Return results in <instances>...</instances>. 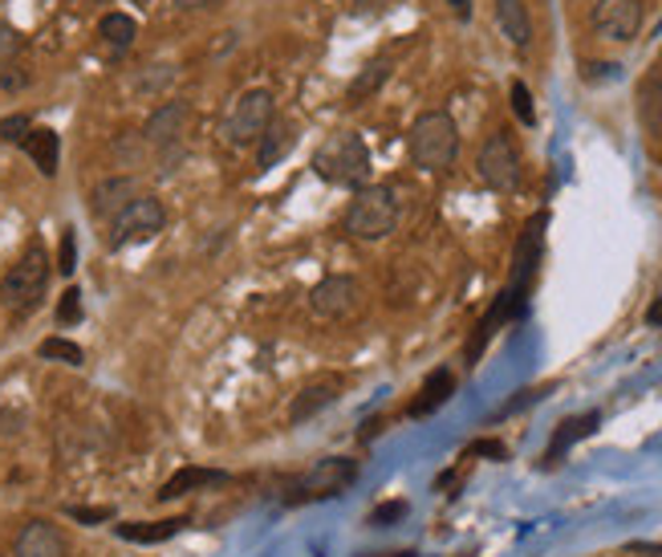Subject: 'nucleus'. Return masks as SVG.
Masks as SVG:
<instances>
[{"label": "nucleus", "mask_w": 662, "mask_h": 557, "mask_svg": "<svg viewBox=\"0 0 662 557\" xmlns=\"http://www.w3.org/2000/svg\"><path fill=\"white\" fill-rule=\"evenodd\" d=\"M448 4H451V13L467 21V13H472V0H448Z\"/></svg>", "instance_id": "38"}, {"label": "nucleus", "mask_w": 662, "mask_h": 557, "mask_svg": "<svg viewBox=\"0 0 662 557\" xmlns=\"http://www.w3.org/2000/svg\"><path fill=\"white\" fill-rule=\"evenodd\" d=\"M25 82H29L25 74H9V70L0 74V86H4V90H21V86H25Z\"/></svg>", "instance_id": "36"}, {"label": "nucleus", "mask_w": 662, "mask_h": 557, "mask_svg": "<svg viewBox=\"0 0 662 557\" xmlns=\"http://www.w3.org/2000/svg\"><path fill=\"white\" fill-rule=\"evenodd\" d=\"M25 155L38 164L41 176H57V159H62V139H57V130L50 127H33L25 135Z\"/></svg>", "instance_id": "23"}, {"label": "nucleus", "mask_w": 662, "mask_h": 557, "mask_svg": "<svg viewBox=\"0 0 662 557\" xmlns=\"http://www.w3.org/2000/svg\"><path fill=\"white\" fill-rule=\"evenodd\" d=\"M45 285H50V253L41 244H29L25 253H21V261L0 281V302L9 305V309H17V314H29L41 302Z\"/></svg>", "instance_id": "4"}, {"label": "nucleus", "mask_w": 662, "mask_h": 557, "mask_svg": "<svg viewBox=\"0 0 662 557\" xmlns=\"http://www.w3.org/2000/svg\"><path fill=\"white\" fill-rule=\"evenodd\" d=\"M216 484H228V472L220 469H179L171 481L159 488V501H179V496L196 493V488H216Z\"/></svg>", "instance_id": "19"}, {"label": "nucleus", "mask_w": 662, "mask_h": 557, "mask_svg": "<svg viewBox=\"0 0 662 557\" xmlns=\"http://www.w3.org/2000/svg\"><path fill=\"white\" fill-rule=\"evenodd\" d=\"M77 269V241H74V229L62 232V244H57V273L62 277H70Z\"/></svg>", "instance_id": "27"}, {"label": "nucleus", "mask_w": 662, "mask_h": 557, "mask_svg": "<svg viewBox=\"0 0 662 557\" xmlns=\"http://www.w3.org/2000/svg\"><path fill=\"white\" fill-rule=\"evenodd\" d=\"M358 302H362V285L350 273H329V277H322L309 290V309L317 317H325V322H338V317L354 314Z\"/></svg>", "instance_id": "9"}, {"label": "nucleus", "mask_w": 662, "mask_h": 557, "mask_svg": "<svg viewBox=\"0 0 662 557\" xmlns=\"http://www.w3.org/2000/svg\"><path fill=\"white\" fill-rule=\"evenodd\" d=\"M378 557H414L411 549H402V554H378Z\"/></svg>", "instance_id": "39"}, {"label": "nucleus", "mask_w": 662, "mask_h": 557, "mask_svg": "<svg viewBox=\"0 0 662 557\" xmlns=\"http://www.w3.org/2000/svg\"><path fill=\"white\" fill-rule=\"evenodd\" d=\"M354 476H358V460L329 456L293 481V501H329V496H338L346 484H354Z\"/></svg>", "instance_id": "8"}, {"label": "nucleus", "mask_w": 662, "mask_h": 557, "mask_svg": "<svg viewBox=\"0 0 662 557\" xmlns=\"http://www.w3.org/2000/svg\"><path fill=\"white\" fill-rule=\"evenodd\" d=\"M467 456H487V460H504V456H508V448H504L501 440H475L472 448H467Z\"/></svg>", "instance_id": "32"}, {"label": "nucleus", "mask_w": 662, "mask_h": 557, "mask_svg": "<svg viewBox=\"0 0 662 557\" xmlns=\"http://www.w3.org/2000/svg\"><path fill=\"white\" fill-rule=\"evenodd\" d=\"M143 191H138V179L135 176H111V179H102L98 188L90 191V208H94V216H118L130 200H138Z\"/></svg>", "instance_id": "14"}, {"label": "nucleus", "mask_w": 662, "mask_h": 557, "mask_svg": "<svg viewBox=\"0 0 662 557\" xmlns=\"http://www.w3.org/2000/svg\"><path fill=\"white\" fill-rule=\"evenodd\" d=\"M13 557H70V542L53 521H29L25 529L17 533Z\"/></svg>", "instance_id": "11"}, {"label": "nucleus", "mask_w": 662, "mask_h": 557, "mask_svg": "<svg viewBox=\"0 0 662 557\" xmlns=\"http://www.w3.org/2000/svg\"><path fill=\"white\" fill-rule=\"evenodd\" d=\"M188 127V102H162L159 111H150L143 139L150 147H179V135Z\"/></svg>", "instance_id": "13"}, {"label": "nucleus", "mask_w": 662, "mask_h": 557, "mask_svg": "<svg viewBox=\"0 0 662 557\" xmlns=\"http://www.w3.org/2000/svg\"><path fill=\"white\" fill-rule=\"evenodd\" d=\"M29 130H33L29 115H9L4 123H0V139H4V143H25Z\"/></svg>", "instance_id": "29"}, {"label": "nucleus", "mask_w": 662, "mask_h": 557, "mask_svg": "<svg viewBox=\"0 0 662 557\" xmlns=\"http://www.w3.org/2000/svg\"><path fill=\"white\" fill-rule=\"evenodd\" d=\"M407 151L419 171H448L460 155V127L448 111H427L411 123L407 135Z\"/></svg>", "instance_id": "1"}, {"label": "nucleus", "mask_w": 662, "mask_h": 557, "mask_svg": "<svg viewBox=\"0 0 662 557\" xmlns=\"http://www.w3.org/2000/svg\"><path fill=\"white\" fill-rule=\"evenodd\" d=\"M256 143H261V147H256V171H273V167L281 164V159H288V151L297 147V127L285 123V118H281V123L273 118V127L264 130Z\"/></svg>", "instance_id": "16"}, {"label": "nucleus", "mask_w": 662, "mask_h": 557, "mask_svg": "<svg viewBox=\"0 0 662 557\" xmlns=\"http://www.w3.org/2000/svg\"><path fill=\"white\" fill-rule=\"evenodd\" d=\"M41 358H50V362H65V367H82V346L70 343V338H45V343L38 346Z\"/></svg>", "instance_id": "25"}, {"label": "nucleus", "mask_w": 662, "mask_h": 557, "mask_svg": "<svg viewBox=\"0 0 662 557\" xmlns=\"http://www.w3.org/2000/svg\"><path fill=\"white\" fill-rule=\"evenodd\" d=\"M634 111H638V127L647 130V139L662 143V65H654V70L638 82Z\"/></svg>", "instance_id": "12"}, {"label": "nucleus", "mask_w": 662, "mask_h": 557, "mask_svg": "<svg viewBox=\"0 0 662 557\" xmlns=\"http://www.w3.org/2000/svg\"><path fill=\"white\" fill-rule=\"evenodd\" d=\"M171 4H176V9H188V13H191V9H212L216 0H171Z\"/></svg>", "instance_id": "37"}, {"label": "nucleus", "mask_w": 662, "mask_h": 557, "mask_svg": "<svg viewBox=\"0 0 662 557\" xmlns=\"http://www.w3.org/2000/svg\"><path fill=\"white\" fill-rule=\"evenodd\" d=\"M496 25H501V33L513 41L516 50H525L533 41V17H528L525 0H496Z\"/></svg>", "instance_id": "21"}, {"label": "nucleus", "mask_w": 662, "mask_h": 557, "mask_svg": "<svg viewBox=\"0 0 662 557\" xmlns=\"http://www.w3.org/2000/svg\"><path fill=\"white\" fill-rule=\"evenodd\" d=\"M598 423H601V411H586V416H569L561 423V428L553 431V440H549V452H545V460L549 464H557V460L574 448V443H581L586 435H593L598 431Z\"/></svg>", "instance_id": "18"}, {"label": "nucleus", "mask_w": 662, "mask_h": 557, "mask_svg": "<svg viewBox=\"0 0 662 557\" xmlns=\"http://www.w3.org/2000/svg\"><path fill=\"white\" fill-rule=\"evenodd\" d=\"M451 395H455V375H451L448 367H435L423 379V387H419V399L411 403V411H407V416H411V419L435 416V411L448 403Z\"/></svg>", "instance_id": "17"}, {"label": "nucleus", "mask_w": 662, "mask_h": 557, "mask_svg": "<svg viewBox=\"0 0 662 557\" xmlns=\"http://www.w3.org/2000/svg\"><path fill=\"white\" fill-rule=\"evenodd\" d=\"M273 118H276L273 94H269V90H249V94H240L237 106L228 111L220 135H224L228 147H244V143L261 139L264 130L273 127Z\"/></svg>", "instance_id": "5"}, {"label": "nucleus", "mask_w": 662, "mask_h": 557, "mask_svg": "<svg viewBox=\"0 0 662 557\" xmlns=\"http://www.w3.org/2000/svg\"><path fill=\"white\" fill-rule=\"evenodd\" d=\"M382 9H387V0H358V4H354V13H358V17L382 13Z\"/></svg>", "instance_id": "34"}, {"label": "nucleus", "mask_w": 662, "mask_h": 557, "mask_svg": "<svg viewBox=\"0 0 662 557\" xmlns=\"http://www.w3.org/2000/svg\"><path fill=\"white\" fill-rule=\"evenodd\" d=\"M313 171L325 183H338V188H366L370 179V151L358 130H338L313 151Z\"/></svg>", "instance_id": "2"}, {"label": "nucleus", "mask_w": 662, "mask_h": 557, "mask_svg": "<svg viewBox=\"0 0 662 557\" xmlns=\"http://www.w3.org/2000/svg\"><path fill=\"white\" fill-rule=\"evenodd\" d=\"M540 395H545V391H525V395H521V399H513V403H504V407H501V416H513V411H521V407L537 403Z\"/></svg>", "instance_id": "33"}, {"label": "nucleus", "mask_w": 662, "mask_h": 557, "mask_svg": "<svg viewBox=\"0 0 662 557\" xmlns=\"http://www.w3.org/2000/svg\"><path fill=\"white\" fill-rule=\"evenodd\" d=\"M98 38L111 45V50H130V41L138 38V25H135V17H126V13H106L98 21Z\"/></svg>", "instance_id": "24"}, {"label": "nucleus", "mask_w": 662, "mask_h": 557, "mask_svg": "<svg viewBox=\"0 0 662 557\" xmlns=\"http://www.w3.org/2000/svg\"><path fill=\"white\" fill-rule=\"evenodd\" d=\"M407 513H411L407 501H387V505H378L375 513H370V525H375V529H390V525H399Z\"/></svg>", "instance_id": "26"}, {"label": "nucleus", "mask_w": 662, "mask_h": 557, "mask_svg": "<svg viewBox=\"0 0 662 557\" xmlns=\"http://www.w3.org/2000/svg\"><path fill=\"white\" fill-rule=\"evenodd\" d=\"M513 111H516V118H521L525 127H533V123H537V111H533V94H528L525 82H513Z\"/></svg>", "instance_id": "28"}, {"label": "nucleus", "mask_w": 662, "mask_h": 557, "mask_svg": "<svg viewBox=\"0 0 662 557\" xmlns=\"http://www.w3.org/2000/svg\"><path fill=\"white\" fill-rule=\"evenodd\" d=\"M17 45H21V38H17V33H9V29H4V33H0V57H9V53H13Z\"/></svg>", "instance_id": "35"}, {"label": "nucleus", "mask_w": 662, "mask_h": 557, "mask_svg": "<svg viewBox=\"0 0 662 557\" xmlns=\"http://www.w3.org/2000/svg\"><path fill=\"white\" fill-rule=\"evenodd\" d=\"M74 521H82V525H102V521H114V508H82V505H70L65 508Z\"/></svg>", "instance_id": "31"}, {"label": "nucleus", "mask_w": 662, "mask_h": 557, "mask_svg": "<svg viewBox=\"0 0 662 557\" xmlns=\"http://www.w3.org/2000/svg\"><path fill=\"white\" fill-rule=\"evenodd\" d=\"M167 229V208L155 196H138L111 220V249H126L135 241H150Z\"/></svg>", "instance_id": "7"}, {"label": "nucleus", "mask_w": 662, "mask_h": 557, "mask_svg": "<svg viewBox=\"0 0 662 557\" xmlns=\"http://www.w3.org/2000/svg\"><path fill=\"white\" fill-rule=\"evenodd\" d=\"M346 237L354 241H382L390 232L399 229V200L387 183H366V188L354 191L350 208H346V220H341Z\"/></svg>", "instance_id": "3"}, {"label": "nucleus", "mask_w": 662, "mask_h": 557, "mask_svg": "<svg viewBox=\"0 0 662 557\" xmlns=\"http://www.w3.org/2000/svg\"><path fill=\"white\" fill-rule=\"evenodd\" d=\"M475 171L484 179L492 191H516L521 188V176H525V167H521V151H516V143L496 130V135H487V143L480 147V159H475Z\"/></svg>", "instance_id": "6"}, {"label": "nucleus", "mask_w": 662, "mask_h": 557, "mask_svg": "<svg viewBox=\"0 0 662 557\" xmlns=\"http://www.w3.org/2000/svg\"><path fill=\"white\" fill-rule=\"evenodd\" d=\"M589 21L601 41H634L642 29V4L638 0H598Z\"/></svg>", "instance_id": "10"}, {"label": "nucleus", "mask_w": 662, "mask_h": 557, "mask_svg": "<svg viewBox=\"0 0 662 557\" xmlns=\"http://www.w3.org/2000/svg\"><path fill=\"white\" fill-rule=\"evenodd\" d=\"M188 521L183 517H167V521H126V525H114V533L123 537V542H138V545H159V542H171L179 529H183Z\"/></svg>", "instance_id": "22"}, {"label": "nucleus", "mask_w": 662, "mask_h": 557, "mask_svg": "<svg viewBox=\"0 0 662 557\" xmlns=\"http://www.w3.org/2000/svg\"><path fill=\"white\" fill-rule=\"evenodd\" d=\"M338 391H341V379H317L309 387H301L293 395V407H288V419L293 423H309L313 416H322L329 403H338Z\"/></svg>", "instance_id": "15"}, {"label": "nucleus", "mask_w": 662, "mask_h": 557, "mask_svg": "<svg viewBox=\"0 0 662 557\" xmlns=\"http://www.w3.org/2000/svg\"><path fill=\"white\" fill-rule=\"evenodd\" d=\"M390 70H395V62L390 57H375V62H366L358 74H354V82L346 86V106H362L366 98H375L378 90L387 86Z\"/></svg>", "instance_id": "20"}, {"label": "nucleus", "mask_w": 662, "mask_h": 557, "mask_svg": "<svg viewBox=\"0 0 662 557\" xmlns=\"http://www.w3.org/2000/svg\"><path fill=\"white\" fill-rule=\"evenodd\" d=\"M77 317H82V293L65 290L62 302H57V322H62V326H70V322H77Z\"/></svg>", "instance_id": "30"}]
</instances>
